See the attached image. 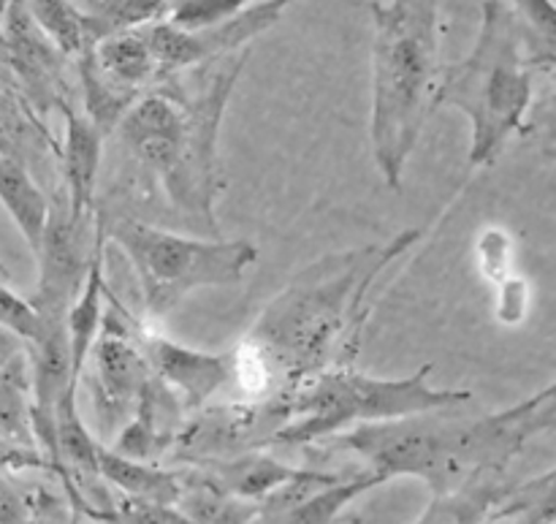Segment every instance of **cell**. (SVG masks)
Returning <instances> with one entry per match:
<instances>
[{
  "label": "cell",
  "mask_w": 556,
  "mask_h": 524,
  "mask_svg": "<svg viewBox=\"0 0 556 524\" xmlns=\"http://www.w3.org/2000/svg\"><path fill=\"white\" fill-rule=\"evenodd\" d=\"M0 207L36 255L49 217V196L33 179L30 169L5 155H0Z\"/></svg>",
  "instance_id": "cell-17"
},
{
  "label": "cell",
  "mask_w": 556,
  "mask_h": 524,
  "mask_svg": "<svg viewBox=\"0 0 556 524\" xmlns=\"http://www.w3.org/2000/svg\"><path fill=\"white\" fill-rule=\"evenodd\" d=\"M369 145L383 183L400 190L407 161L432 114V92L440 76V0H386L369 3Z\"/></svg>",
  "instance_id": "cell-3"
},
{
  "label": "cell",
  "mask_w": 556,
  "mask_h": 524,
  "mask_svg": "<svg viewBox=\"0 0 556 524\" xmlns=\"http://www.w3.org/2000/svg\"><path fill=\"white\" fill-rule=\"evenodd\" d=\"M60 114L65 120L63 145H58L60 190H63L71 217L79 223H92L98 215L96 188L106 136L74 103H65Z\"/></svg>",
  "instance_id": "cell-14"
},
{
  "label": "cell",
  "mask_w": 556,
  "mask_h": 524,
  "mask_svg": "<svg viewBox=\"0 0 556 524\" xmlns=\"http://www.w3.org/2000/svg\"><path fill=\"white\" fill-rule=\"evenodd\" d=\"M81 14L90 20L96 38L112 36L123 30L155 25L172 14L177 0H74Z\"/></svg>",
  "instance_id": "cell-22"
},
{
  "label": "cell",
  "mask_w": 556,
  "mask_h": 524,
  "mask_svg": "<svg viewBox=\"0 0 556 524\" xmlns=\"http://www.w3.org/2000/svg\"><path fill=\"white\" fill-rule=\"evenodd\" d=\"M250 60V47L195 68L163 74L150 90H161L182 112V150L177 166L163 179L168 204L201 232L220 237L217 199L226 190L220 155V125L237 82Z\"/></svg>",
  "instance_id": "cell-6"
},
{
  "label": "cell",
  "mask_w": 556,
  "mask_h": 524,
  "mask_svg": "<svg viewBox=\"0 0 556 524\" xmlns=\"http://www.w3.org/2000/svg\"><path fill=\"white\" fill-rule=\"evenodd\" d=\"M293 3L299 0H258L250 9L215 22V25L199 27V30H182L163 20L147 25L144 36L161 65V76L174 74V71L195 68V65L212 63L226 54L242 52L269 27H275Z\"/></svg>",
  "instance_id": "cell-9"
},
{
  "label": "cell",
  "mask_w": 556,
  "mask_h": 524,
  "mask_svg": "<svg viewBox=\"0 0 556 524\" xmlns=\"http://www.w3.org/2000/svg\"><path fill=\"white\" fill-rule=\"evenodd\" d=\"M188 419L190 413L185 411L182 400L163 380L150 375L136 400L134 413L119 427L117 440L109 449L130 460L157 462L174 449Z\"/></svg>",
  "instance_id": "cell-13"
},
{
  "label": "cell",
  "mask_w": 556,
  "mask_h": 524,
  "mask_svg": "<svg viewBox=\"0 0 556 524\" xmlns=\"http://www.w3.org/2000/svg\"><path fill=\"white\" fill-rule=\"evenodd\" d=\"M0 155L14 158L33 172L47 155L58 158V141L47 123L16 90H0Z\"/></svg>",
  "instance_id": "cell-18"
},
{
  "label": "cell",
  "mask_w": 556,
  "mask_h": 524,
  "mask_svg": "<svg viewBox=\"0 0 556 524\" xmlns=\"http://www.w3.org/2000/svg\"><path fill=\"white\" fill-rule=\"evenodd\" d=\"M0 90H16V82H14V74H11V63H9V47H5V36H3V22H0Z\"/></svg>",
  "instance_id": "cell-30"
},
{
  "label": "cell",
  "mask_w": 556,
  "mask_h": 524,
  "mask_svg": "<svg viewBox=\"0 0 556 524\" xmlns=\"http://www.w3.org/2000/svg\"><path fill=\"white\" fill-rule=\"evenodd\" d=\"M421 237V228H405L386 242L324 255L266 302L244 342L275 375L277 397L271 400H282L324 370L353 364L369 319V291Z\"/></svg>",
  "instance_id": "cell-1"
},
{
  "label": "cell",
  "mask_w": 556,
  "mask_h": 524,
  "mask_svg": "<svg viewBox=\"0 0 556 524\" xmlns=\"http://www.w3.org/2000/svg\"><path fill=\"white\" fill-rule=\"evenodd\" d=\"M136 337H139V346L144 351L152 375L182 400L188 413L201 411L210 402V397L233 384L231 353L195 351V348L182 346L163 332L152 329L147 321H139Z\"/></svg>",
  "instance_id": "cell-11"
},
{
  "label": "cell",
  "mask_w": 556,
  "mask_h": 524,
  "mask_svg": "<svg viewBox=\"0 0 556 524\" xmlns=\"http://www.w3.org/2000/svg\"><path fill=\"white\" fill-rule=\"evenodd\" d=\"M25 5L49 41L74 63L98 43L90 20L74 0H25Z\"/></svg>",
  "instance_id": "cell-20"
},
{
  "label": "cell",
  "mask_w": 556,
  "mask_h": 524,
  "mask_svg": "<svg viewBox=\"0 0 556 524\" xmlns=\"http://www.w3.org/2000/svg\"><path fill=\"white\" fill-rule=\"evenodd\" d=\"M494 288V319L503 326H519L527 319L532 304V288L521 275H510Z\"/></svg>",
  "instance_id": "cell-27"
},
{
  "label": "cell",
  "mask_w": 556,
  "mask_h": 524,
  "mask_svg": "<svg viewBox=\"0 0 556 524\" xmlns=\"http://www.w3.org/2000/svg\"><path fill=\"white\" fill-rule=\"evenodd\" d=\"M22 351H25V346H22L14 335H9V332L0 329V362H5V359L16 357V353H22Z\"/></svg>",
  "instance_id": "cell-31"
},
{
  "label": "cell",
  "mask_w": 556,
  "mask_h": 524,
  "mask_svg": "<svg viewBox=\"0 0 556 524\" xmlns=\"http://www.w3.org/2000/svg\"><path fill=\"white\" fill-rule=\"evenodd\" d=\"M74 71L81 92V112L87 114V120H90L103 136H112L119 117L128 112V107L139 96L128 90H119L117 85H112V82L98 71L92 52L81 54L74 63Z\"/></svg>",
  "instance_id": "cell-21"
},
{
  "label": "cell",
  "mask_w": 556,
  "mask_h": 524,
  "mask_svg": "<svg viewBox=\"0 0 556 524\" xmlns=\"http://www.w3.org/2000/svg\"><path fill=\"white\" fill-rule=\"evenodd\" d=\"M5 277H9V272H5L3 264H0V280H5Z\"/></svg>",
  "instance_id": "cell-32"
},
{
  "label": "cell",
  "mask_w": 556,
  "mask_h": 524,
  "mask_svg": "<svg viewBox=\"0 0 556 524\" xmlns=\"http://www.w3.org/2000/svg\"><path fill=\"white\" fill-rule=\"evenodd\" d=\"M535 101V71L527 63V41L514 9L486 0L481 30L470 54L440 65L432 112L459 109L470 123L467 166H492L508 141L525 130Z\"/></svg>",
  "instance_id": "cell-4"
},
{
  "label": "cell",
  "mask_w": 556,
  "mask_h": 524,
  "mask_svg": "<svg viewBox=\"0 0 556 524\" xmlns=\"http://www.w3.org/2000/svg\"><path fill=\"white\" fill-rule=\"evenodd\" d=\"M139 321L141 319H134L106 288L101 329L87 359H92L90 389L96 413L109 429H117L128 422L141 389L152 375L139 337H136Z\"/></svg>",
  "instance_id": "cell-8"
},
{
  "label": "cell",
  "mask_w": 556,
  "mask_h": 524,
  "mask_svg": "<svg viewBox=\"0 0 556 524\" xmlns=\"http://www.w3.org/2000/svg\"><path fill=\"white\" fill-rule=\"evenodd\" d=\"M253 3L258 0H177L166 22L182 27V30H199V27L228 20Z\"/></svg>",
  "instance_id": "cell-26"
},
{
  "label": "cell",
  "mask_w": 556,
  "mask_h": 524,
  "mask_svg": "<svg viewBox=\"0 0 556 524\" xmlns=\"http://www.w3.org/2000/svg\"><path fill=\"white\" fill-rule=\"evenodd\" d=\"M92 60L98 71L119 90L141 96L161 79V65L147 43L144 27L139 30L112 33L92 47Z\"/></svg>",
  "instance_id": "cell-15"
},
{
  "label": "cell",
  "mask_w": 556,
  "mask_h": 524,
  "mask_svg": "<svg viewBox=\"0 0 556 524\" xmlns=\"http://www.w3.org/2000/svg\"><path fill=\"white\" fill-rule=\"evenodd\" d=\"M98 471H101L106 487L119 489L123 498L177 506L179 495H182V471H166V467H157L155 462L130 460L103 444L98 449Z\"/></svg>",
  "instance_id": "cell-16"
},
{
  "label": "cell",
  "mask_w": 556,
  "mask_h": 524,
  "mask_svg": "<svg viewBox=\"0 0 556 524\" xmlns=\"http://www.w3.org/2000/svg\"><path fill=\"white\" fill-rule=\"evenodd\" d=\"M33 386L27 348L16 357L0 362V438L36 446L30 422ZM38 449V446H36Z\"/></svg>",
  "instance_id": "cell-19"
},
{
  "label": "cell",
  "mask_w": 556,
  "mask_h": 524,
  "mask_svg": "<svg viewBox=\"0 0 556 524\" xmlns=\"http://www.w3.org/2000/svg\"><path fill=\"white\" fill-rule=\"evenodd\" d=\"M429 373L432 364H424L407 378H378L353 370V364L324 370L277 400L282 424L269 446H313L356 424L459 408L472 400L467 389L432 386Z\"/></svg>",
  "instance_id": "cell-5"
},
{
  "label": "cell",
  "mask_w": 556,
  "mask_h": 524,
  "mask_svg": "<svg viewBox=\"0 0 556 524\" xmlns=\"http://www.w3.org/2000/svg\"><path fill=\"white\" fill-rule=\"evenodd\" d=\"M476 264L483 280L489 286H497L500 280L516 272V239L508 228L486 226L476 239Z\"/></svg>",
  "instance_id": "cell-24"
},
{
  "label": "cell",
  "mask_w": 556,
  "mask_h": 524,
  "mask_svg": "<svg viewBox=\"0 0 556 524\" xmlns=\"http://www.w3.org/2000/svg\"><path fill=\"white\" fill-rule=\"evenodd\" d=\"M514 14L525 30L527 63L552 76L556 65V9L552 0H514Z\"/></svg>",
  "instance_id": "cell-23"
},
{
  "label": "cell",
  "mask_w": 556,
  "mask_h": 524,
  "mask_svg": "<svg viewBox=\"0 0 556 524\" xmlns=\"http://www.w3.org/2000/svg\"><path fill=\"white\" fill-rule=\"evenodd\" d=\"M114 130L125 150L161 183L177 166L182 150V112L166 92H141Z\"/></svg>",
  "instance_id": "cell-12"
},
{
  "label": "cell",
  "mask_w": 556,
  "mask_h": 524,
  "mask_svg": "<svg viewBox=\"0 0 556 524\" xmlns=\"http://www.w3.org/2000/svg\"><path fill=\"white\" fill-rule=\"evenodd\" d=\"M556 386L514 408L489 416L462 419L443 411L356 424L329 438L331 451H348L367 462V471L386 482L396 476L421 478L434 498H448L472 484L500 482L505 467L541 433L554 427Z\"/></svg>",
  "instance_id": "cell-2"
},
{
  "label": "cell",
  "mask_w": 556,
  "mask_h": 524,
  "mask_svg": "<svg viewBox=\"0 0 556 524\" xmlns=\"http://www.w3.org/2000/svg\"><path fill=\"white\" fill-rule=\"evenodd\" d=\"M106 242L128 259L150 321L166 319L199 288L237 286L258 261L250 239L188 237L134 217L106 223Z\"/></svg>",
  "instance_id": "cell-7"
},
{
  "label": "cell",
  "mask_w": 556,
  "mask_h": 524,
  "mask_svg": "<svg viewBox=\"0 0 556 524\" xmlns=\"http://www.w3.org/2000/svg\"><path fill=\"white\" fill-rule=\"evenodd\" d=\"M0 22H3L5 47H9L11 74L27 107L38 117L47 120L49 112H60L65 103H74V92L68 85V71L74 68V60L65 58L49 41L47 33L36 25L27 11L25 0H11Z\"/></svg>",
  "instance_id": "cell-10"
},
{
  "label": "cell",
  "mask_w": 556,
  "mask_h": 524,
  "mask_svg": "<svg viewBox=\"0 0 556 524\" xmlns=\"http://www.w3.org/2000/svg\"><path fill=\"white\" fill-rule=\"evenodd\" d=\"M0 329L14 335L25 348L36 346L43 335V321L30 299L20 297L0 280Z\"/></svg>",
  "instance_id": "cell-25"
},
{
  "label": "cell",
  "mask_w": 556,
  "mask_h": 524,
  "mask_svg": "<svg viewBox=\"0 0 556 524\" xmlns=\"http://www.w3.org/2000/svg\"><path fill=\"white\" fill-rule=\"evenodd\" d=\"M33 471H41L52 476V465H49L47 457L41 454V449L0 438V473H3V476H20V473Z\"/></svg>",
  "instance_id": "cell-28"
},
{
  "label": "cell",
  "mask_w": 556,
  "mask_h": 524,
  "mask_svg": "<svg viewBox=\"0 0 556 524\" xmlns=\"http://www.w3.org/2000/svg\"><path fill=\"white\" fill-rule=\"evenodd\" d=\"M30 509H27L25 489L16 487L11 476L0 473V524H27Z\"/></svg>",
  "instance_id": "cell-29"
}]
</instances>
